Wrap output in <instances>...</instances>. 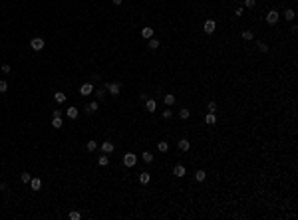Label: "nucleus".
<instances>
[{"label": "nucleus", "mask_w": 298, "mask_h": 220, "mask_svg": "<svg viewBox=\"0 0 298 220\" xmlns=\"http://www.w3.org/2000/svg\"><path fill=\"white\" fill-rule=\"evenodd\" d=\"M246 8H254V0H242Z\"/></svg>", "instance_id": "c9c22d12"}, {"label": "nucleus", "mask_w": 298, "mask_h": 220, "mask_svg": "<svg viewBox=\"0 0 298 220\" xmlns=\"http://www.w3.org/2000/svg\"><path fill=\"white\" fill-rule=\"evenodd\" d=\"M30 187H32V190H40L42 188V180L40 179H30Z\"/></svg>", "instance_id": "6ab92c4d"}, {"label": "nucleus", "mask_w": 298, "mask_h": 220, "mask_svg": "<svg viewBox=\"0 0 298 220\" xmlns=\"http://www.w3.org/2000/svg\"><path fill=\"white\" fill-rule=\"evenodd\" d=\"M237 2H242V0H237Z\"/></svg>", "instance_id": "a19ab883"}, {"label": "nucleus", "mask_w": 298, "mask_h": 220, "mask_svg": "<svg viewBox=\"0 0 298 220\" xmlns=\"http://www.w3.org/2000/svg\"><path fill=\"white\" fill-rule=\"evenodd\" d=\"M68 216H70V220H79V218H82V212H78V210H72Z\"/></svg>", "instance_id": "c85d7f7f"}, {"label": "nucleus", "mask_w": 298, "mask_h": 220, "mask_svg": "<svg viewBox=\"0 0 298 220\" xmlns=\"http://www.w3.org/2000/svg\"><path fill=\"white\" fill-rule=\"evenodd\" d=\"M205 123H207V125H215V123H217V115L209 111L207 115H205Z\"/></svg>", "instance_id": "ddd939ff"}, {"label": "nucleus", "mask_w": 298, "mask_h": 220, "mask_svg": "<svg viewBox=\"0 0 298 220\" xmlns=\"http://www.w3.org/2000/svg\"><path fill=\"white\" fill-rule=\"evenodd\" d=\"M163 101H165V105H173L175 103V95L173 93H167L165 97H163Z\"/></svg>", "instance_id": "5701e85b"}, {"label": "nucleus", "mask_w": 298, "mask_h": 220, "mask_svg": "<svg viewBox=\"0 0 298 220\" xmlns=\"http://www.w3.org/2000/svg\"><path fill=\"white\" fill-rule=\"evenodd\" d=\"M205 179H207V171H203V169H199V171L195 173V180H199V183H203Z\"/></svg>", "instance_id": "4468645a"}, {"label": "nucleus", "mask_w": 298, "mask_h": 220, "mask_svg": "<svg viewBox=\"0 0 298 220\" xmlns=\"http://www.w3.org/2000/svg\"><path fill=\"white\" fill-rule=\"evenodd\" d=\"M241 36H242V40H253V38H254V34L250 32V30H242V34H241Z\"/></svg>", "instance_id": "cd10ccee"}, {"label": "nucleus", "mask_w": 298, "mask_h": 220, "mask_svg": "<svg viewBox=\"0 0 298 220\" xmlns=\"http://www.w3.org/2000/svg\"><path fill=\"white\" fill-rule=\"evenodd\" d=\"M86 149L90 151V153H94V151L98 149V143H95V141H87V143H86Z\"/></svg>", "instance_id": "393cba45"}, {"label": "nucleus", "mask_w": 298, "mask_h": 220, "mask_svg": "<svg viewBox=\"0 0 298 220\" xmlns=\"http://www.w3.org/2000/svg\"><path fill=\"white\" fill-rule=\"evenodd\" d=\"M103 89H106V91H110L111 95H119L121 85H119V83H115V82H110V83H106V85H103Z\"/></svg>", "instance_id": "f03ea898"}, {"label": "nucleus", "mask_w": 298, "mask_h": 220, "mask_svg": "<svg viewBox=\"0 0 298 220\" xmlns=\"http://www.w3.org/2000/svg\"><path fill=\"white\" fill-rule=\"evenodd\" d=\"M278 18H280V14H278L276 10H270V12L266 14V22H268V24H276V22H278Z\"/></svg>", "instance_id": "0eeeda50"}, {"label": "nucleus", "mask_w": 298, "mask_h": 220, "mask_svg": "<svg viewBox=\"0 0 298 220\" xmlns=\"http://www.w3.org/2000/svg\"><path fill=\"white\" fill-rule=\"evenodd\" d=\"M173 175L177 176V179H181V176L187 175V169L183 167V165H175V167H173Z\"/></svg>", "instance_id": "423d86ee"}, {"label": "nucleus", "mask_w": 298, "mask_h": 220, "mask_svg": "<svg viewBox=\"0 0 298 220\" xmlns=\"http://www.w3.org/2000/svg\"><path fill=\"white\" fill-rule=\"evenodd\" d=\"M113 149H115V145H113L111 141H103V143H102V151H103L106 155H111Z\"/></svg>", "instance_id": "6e6552de"}, {"label": "nucleus", "mask_w": 298, "mask_h": 220, "mask_svg": "<svg viewBox=\"0 0 298 220\" xmlns=\"http://www.w3.org/2000/svg\"><path fill=\"white\" fill-rule=\"evenodd\" d=\"M44 46H46V42L42 40V38H32V40H30V48L34 50V52H40V50H44Z\"/></svg>", "instance_id": "f257e3e1"}, {"label": "nucleus", "mask_w": 298, "mask_h": 220, "mask_svg": "<svg viewBox=\"0 0 298 220\" xmlns=\"http://www.w3.org/2000/svg\"><path fill=\"white\" fill-rule=\"evenodd\" d=\"M257 48L261 50V52H268V46L264 44V42H258V44H257Z\"/></svg>", "instance_id": "2f4dec72"}, {"label": "nucleus", "mask_w": 298, "mask_h": 220, "mask_svg": "<svg viewBox=\"0 0 298 220\" xmlns=\"http://www.w3.org/2000/svg\"><path fill=\"white\" fill-rule=\"evenodd\" d=\"M98 111V101H91V103L86 105V113H95Z\"/></svg>", "instance_id": "a211bd4d"}, {"label": "nucleus", "mask_w": 298, "mask_h": 220, "mask_svg": "<svg viewBox=\"0 0 298 220\" xmlns=\"http://www.w3.org/2000/svg\"><path fill=\"white\" fill-rule=\"evenodd\" d=\"M157 149H159V153H167V151H169V143H167V141H159Z\"/></svg>", "instance_id": "f3484780"}, {"label": "nucleus", "mask_w": 298, "mask_h": 220, "mask_svg": "<svg viewBox=\"0 0 298 220\" xmlns=\"http://www.w3.org/2000/svg\"><path fill=\"white\" fill-rule=\"evenodd\" d=\"M179 117H181V119H183V121H185V119H189V117H191V111H189V109H187V107H183V109H181V111H179Z\"/></svg>", "instance_id": "412c9836"}, {"label": "nucleus", "mask_w": 298, "mask_h": 220, "mask_svg": "<svg viewBox=\"0 0 298 220\" xmlns=\"http://www.w3.org/2000/svg\"><path fill=\"white\" fill-rule=\"evenodd\" d=\"M215 28H217V22L215 20H205V24H203V30L209 34V36H211L213 32H215Z\"/></svg>", "instance_id": "20e7f679"}, {"label": "nucleus", "mask_w": 298, "mask_h": 220, "mask_svg": "<svg viewBox=\"0 0 298 220\" xmlns=\"http://www.w3.org/2000/svg\"><path fill=\"white\" fill-rule=\"evenodd\" d=\"M91 91H94V85H91V83H83V85H79V93H82V95H90Z\"/></svg>", "instance_id": "1a4fd4ad"}, {"label": "nucleus", "mask_w": 298, "mask_h": 220, "mask_svg": "<svg viewBox=\"0 0 298 220\" xmlns=\"http://www.w3.org/2000/svg\"><path fill=\"white\" fill-rule=\"evenodd\" d=\"M107 163H110V159H107V155H106V153H103L102 157H98V165H99V167H106Z\"/></svg>", "instance_id": "4be33fe9"}, {"label": "nucleus", "mask_w": 298, "mask_h": 220, "mask_svg": "<svg viewBox=\"0 0 298 220\" xmlns=\"http://www.w3.org/2000/svg\"><path fill=\"white\" fill-rule=\"evenodd\" d=\"M234 16H242V8H241V6H238L237 10H234Z\"/></svg>", "instance_id": "58836bf2"}, {"label": "nucleus", "mask_w": 298, "mask_h": 220, "mask_svg": "<svg viewBox=\"0 0 298 220\" xmlns=\"http://www.w3.org/2000/svg\"><path fill=\"white\" fill-rule=\"evenodd\" d=\"M177 145H179V149H181L183 153L191 151V141H189L187 137H181V139H179V143H177Z\"/></svg>", "instance_id": "39448f33"}, {"label": "nucleus", "mask_w": 298, "mask_h": 220, "mask_svg": "<svg viewBox=\"0 0 298 220\" xmlns=\"http://www.w3.org/2000/svg\"><path fill=\"white\" fill-rule=\"evenodd\" d=\"M66 115H68L70 119H78V115H79L78 107H74V105H72V107H68V109H66Z\"/></svg>", "instance_id": "9d476101"}, {"label": "nucleus", "mask_w": 298, "mask_h": 220, "mask_svg": "<svg viewBox=\"0 0 298 220\" xmlns=\"http://www.w3.org/2000/svg\"><path fill=\"white\" fill-rule=\"evenodd\" d=\"M52 115H54V117H62V111H60V109H54Z\"/></svg>", "instance_id": "4c0bfd02"}, {"label": "nucleus", "mask_w": 298, "mask_h": 220, "mask_svg": "<svg viewBox=\"0 0 298 220\" xmlns=\"http://www.w3.org/2000/svg\"><path fill=\"white\" fill-rule=\"evenodd\" d=\"M171 115H173L171 109H165V111H163V119H171Z\"/></svg>", "instance_id": "f704fd0d"}, {"label": "nucleus", "mask_w": 298, "mask_h": 220, "mask_svg": "<svg viewBox=\"0 0 298 220\" xmlns=\"http://www.w3.org/2000/svg\"><path fill=\"white\" fill-rule=\"evenodd\" d=\"M141 159H143V163H153V155H151L149 153V151H145V153H143V157H141Z\"/></svg>", "instance_id": "bb28decb"}, {"label": "nucleus", "mask_w": 298, "mask_h": 220, "mask_svg": "<svg viewBox=\"0 0 298 220\" xmlns=\"http://www.w3.org/2000/svg\"><path fill=\"white\" fill-rule=\"evenodd\" d=\"M111 2H113V4H115V6H119V4H121V2H123V0H111Z\"/></svg>", "instance_id": "ea45409f"}, {"label": "nucleus", "mask_w": 298, "mask_h": 220, "mask_svg": "<svg viewBox=\"0 0 298 220\" xmlns=\"http://www.w3.org/2000/svg\"><path fill=\"white\" fill-rule=\"evenodd\" d=\"M137 180H139V183L141 184H147L149 183V180H151V175H149V173H139V176H137Z\"/></svg>", "instance_id": "f8f14e48"}, {"label": "nucleus", "mask_w": 298, "mask_h": 220, "mask_svg": "<svg viewBox=\"0 0 298 220\" xmlns=\"http://www.w3.org/2000/svg\"><path fill=\"white\" fill-rule=\"evenodd\" d=\"M145 109H147V113H153L155 109H157V103H155V99H145Z\"/></svg>", "instance_id": "9b49d317"}, {"label": "nucleus", "mask_w": 298, "mask_h": 220, "mask_svg": "<svg viewBox=\"0 0 298 220\" xmlns=\"http://www.w3.org/2000/svg\"><path fill=\"white\" fill-rule=\"evenodd\" d=\"M6 89H8V83L4 82V79H0V93H4Z\"/></svg>", "instance_id": "473e14b6"}, {"label": "nucleus", "mask_w": 298, "mask_h": 220, "mask_svg": "<svg viewBox=\"0 0 298 220\" xmlns=\"http://www.w3.org/2000/svg\"><path fill=\"white\" fill-rule=\"evenodd\" d=\"M284 18H286L288 22H292V20H294V10H292V8H288V10H284Z\"/></svg>", "instance_id": "b1692460"}, {"label": "nucleus", "mask_w": 298, "mask_h": 220, "mask_svg": "<svg viewBox=\"0 0 298 220\" xmlns=\"http://www.w3.org/2000/svg\"><path fill=\"white\" fill-rule=\"evenodd\" d=\"M95 97H98V99H103V97H106V89H103V87L95 89Z\"/></svg>", "instance_id": "7c9ffc66"}, {"label": "nucleus", "mask_w": 298, "mask_h": 220, "mask_svg": "<svg viewBox=\"0 0 298 220\" xmlns=\"http://www.w3.org/2000/svg\"><path fill=\"white\" fill-rule=\"evenodd\" d=\"M30 179H32L30 173H22V175H20V180H22V183H30Z\"/></svg>", "instance_id": "c756f323"}, {"label": "nucleus", "mask_w": 298, "mask_h": 220, "mask_svg": "<svg viewBox=\"0 0 298 220\" xmlns=\"http://www.w3.org/2000/svg\"><path fill=\"white\" fill-rule=\"evenodd\" d=\"M54 99H56L58 103H64V101L68 99V95H66L64 91H56V93H54Z\"/></svg>", "instance_id": "2eb2a0df"}, {"label": "nucleus", "mask_w": 298, "mask_h": 220, "mask_svg": "<svg viewBox=\"0 0 298 220\" xmlns=\"http://www.w3.org/2000/svg\"><path fill=\"white\" fill-rule=\"evenodd\" d=\"M159 48V40L157 38H149V50H157Z\"/></svg>", "instance_id": "a878e982"}, {"label": "nucleus", "mask_w": 298, "mask_h": 220, "mask_svg": "<svg viewBox=\"0 0 298 220\" xmlns=\"http://www.w3.org/2000/svg\"><path fill=\"white\" fill-rule=\"evenodd\" d=\"M135 163H137V157L133 153H125L123 155V165H125V167H133Z\"/></svg>", "instance_id": "7ed1b4c3"}, {"label": "nucleus", "mask_w": 298, "mask_h": 220, "mask_svg": "<svg viewBox=\"0 0 298 220\" xmlns=\"http://www.w3.org/2000/svg\"><path fill=\"white\" fill-rule=\"evenodd\" d=\"M141 36L145 38V40H149V38H153V28H149V26H145L143 30H141Z\"/></svg>", "instance_id": "dca6fc26"}, {"label": "nucleus", "mask_w": 298, "mask_h": 220, "mask_svg": "<svg viewBox=\"0 0 298 220\" xmlns=\"http://www.w3.org/2000/svg\"><path fill=\"white\" fill-rule=\"evenodd\" d=\"M207 109H209L211 113H215V111H217V103H215V101H211V103L207 105Z\"/></svg>", "instance_id": "72a5a7b5"}, {"label": "nucleus", "mask_w": 298, "mask_h": 220, "mask_svg": "<svg viewBox=\"0 0 298 220\" xmlns=\"http://www.w3.org/2000/svg\"><path fill=\"white\" fill-rule=\"evenodd\" d=\"M10 70H12V67L8 66V63H4V66H2V71H4V74H10Z\"/></svg>", "instance_id": "e433bc0d"}, {"label": "nucleus", "mask_w": 298, "mask_h": 220, "mask_svg": "<svg viewBox=\"0 0 298 220\" xmlns=\"http://www.w3.org/2000/svg\"><path fill=\"white\" fill-rule=\"evenodd\" d=\"M52 127H54V129H60V127H64V121H62V117H54V119H52Z\"/></svg>", "instance_id": "aec40b11"}]
</instances>
